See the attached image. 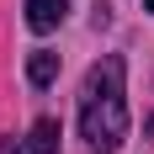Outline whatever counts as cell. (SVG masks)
Wrapping results in <instances>:
<instances>
[{"label": "cell", "mask_w": 154, "mask_h": 154, "mask_svg": "<svg viewBox=\"0 0 154 154\" xmlns=\"http://www.w3.org/2000/svg\"><path fill=\"white\" fill-rule=\"evenodd\" d=\"M80 133L91 138V149L112 154L128 138V101H122V59L106 53L101 64H91L85 91H80Z\"/></svg>", "instance_id": "6da1fadb"}, {"label": "cell", "mask_w": 154, "mask_h": 154, "mask_svg": "<svg viewBox=\"0 0 154 154\" xmlns=\"http://www.w3.org/2000/svg\"><path fill=\"white\" fill-rule=\"evenodd\" d=\"M69 11V0H27V27L32 32H53Z\"/></svg>", "instance_id": "7a4b0ae2"}, {"label": "cell", "mask_w": 154, "mask_h": 154, "mask_svg": "<svg viewBox=\"0 0 154 154\" xmlns=\"http://www.w3.org/2000/svg\"><path fill=\"white\" fill-rule=\"evenodd\" d=\"M21 149H27V154H59V122H53V117H37Z\"/></svg>", "instance_id": "3957f363"}, {"label": "cell", "mask_w": 154, "mask_h": 154, "mask_svg": "<svg viewBox=\"0 0 154 154\" xmlns=\"http://www.w3.org/2000/svg\"><path fill=\"white\" fill-rule=\"evenodd\" d=\"M27 80L37 85V91H43V85H53V80H59V53H48V48H37V53L27 59Z\"/></svg>", "instance_id": "277c9868"}, {"label": "cell", "mask_w": 154, "mask_h": 154, "mask_svg": "<svg viewBox=\"0 0 154 154\" xmlns=\"http://www.w3.org/2000/svg\"><path fill=\"white\" fill-rule=\"evenodd\" d=\"M0 154H27V149H16V143H5V149H0Z\"/></svg>", "instance_id": "5b68a950"}, {"label": "cell", "mask_w": 154, "mask_h": 154, "mask_svg": "<svg viewBox=\"0 0 154 154\" xmlns=\"http://www.w3.org/2000/svg\"><path fill=\"white\" fill-rule=\"evenodd\" d=\"M143 11H154V0H143Z\"/></svg>", "instance_id": "8992f818"}]
</instances>
